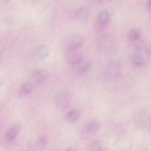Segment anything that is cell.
Wrapping results in <instances>:
<instances>
[{
  "label": "cell",
  "mask_w": 151,
  "mask_h": 151,
  "mask_svg": "<svg viewBox=\"0 0 151 151\" xmlns=\"http://www.w3.org/2000/svg\"><path fill=\"white\" fill-rule=\"evenodd\" d=\"M96 45L99 51L106 54L114 53L117 49L116 43L114 39L108 34H103L99 37Z\"/></svg>",
  "instance_id": "1"
},
{
  "label": "cell",
  "mask_w": 151,
  "mask_h": 151,
  "mask_svg": "<svg viewBox=\"0 0 151 151\" xmlns=\"http://www.w3.org/2000/svg\"><path fill=\"white\" fill-rule=\"evenodd\" d=\"M121 74V65L117 60H114L109 61L103 67V76L106 80H115L119 78Z\"/></svg>",
  "instance_id": "2"
},
{
  "label": "cell",
  "mask_w": 151,
  "mask_h": 151,
  "mask_svg": "<svg viewBox=\"0 0 151 151\" xmlns=\"http://www.w3.org/2000/svg\"><path fill=\"white\" fill-rule=\"evenodd\" d=\"M83 36L79 33H73L65 39L63 45L65 51L80 50L84 42Z\"/></svg>",
  "instance_id": "3"
},
{
  "label": "cell",
  "mask_w": 151,
  "mask_h": 151,
  "mask_svg": "<svg viewBox=\"0 0 151 151\" xmlns=\"http://www.w3.org/2000/svg\"><path fill=\"white\" fill-rule=\"evenodd\" d=\"M71 101L70 94L65 90H62L58 91L54 96V102L55 106L60 110H63L68 108Z\"/></svg>",
  "instance_id": "4"
},
{
  "label": "cell",
  "mask_w": 151,
  "mask_h": 151,
  "mask_svg": "<svg viewBox=\"0 0 151 151\" xmlns=\"http://www.w3.org/2000/svg\"><path fill=\"white\" fill-rule=\"evenodd\" d=\"M68 63L73 67H76L84 60L83 56L80 50L65 51Z\"/></svg>",
  "instance_id": "5"
},
{
  "label": "cell",
  "mask_w": 151,
  "mask_h": 151,
  "mask_svg": "<svg viewBox=\"0 0 151 151\" xmlns=\"http://www.w3.org/2000/svg\"><path fill=\"white\" fill-rule=\"evenodd\" d=\"M129 59L130 63L136 68L142 67L145 64V60L143 56L138 52H134L130 53Z\"/></svg>",
  "instance_id": "6"
},
{
  "label": "cell",
  "mask_w": 151,
  "mask_h": 151,
  "mask_svg": "<svg viewBox=\"0 0 151 151\" xmlns=\"http://www.w3.org/2000/svg\"><path fill=\"white\" fill-rule=\"evenodd\" d=\"M21 128V124L18 123L13 125L6 131L5 134V138L8 142L13 141L18 135Z\"/></svg>",
  "instance_id": "7"
},
{
  "label": "cell",
  "mask_w": 151,
  "mask_h": 151,
  "mask_svg": "<svg viewBox=\"0 0 151 151\" xmlns=\"http://www.w3.org/2000/svg\"><path fill=\"white\" fill-rule=\"evenodd\" d=\"M50 52L49 47L46 44H42L37 46L33 53V55L37 59L43 60L48 56Z\"/></svg>",
  "instance_id": "8"
},
{
  "label": "cell",
  "mask_w": 151,
  "mask_h": 151,
  "mask_svg": "<svg viewBox=\"0 0 151 151\" xmlns=\"http://www.w3.org/2000/svg\"><path fill=\"white\" fill-rule=\"evenodd\" d=\"M32 76L35 83L37 85L43 83L47 77V72L42 69L34 70L32 73Z\"/></svg>",
  "instance_id": "9"
},
{
  "label": "cell",
  "mask_w": 151,
  "mask_h": 151,
  "mask_svg": "<svg viewBox=\"0 0 151 151\" xmlns=\"http://www.w3.org/2000/svg\"><path fill=\"white\" fill-rule=\"evenodd\" d=\"M101 126L100 121L96 119H92L88 121L84 127V131L87 133L91 134L99 130Z\"/></svg>",
  "instance_id": "10"
},
{
  "label": "cell",
  "mask_w": 151,
  "mask_h": 151,
  "mask_svg": "<svg viewBox=\"0 0 151 151\" xmlns=\"http://www.w3.org/2000/svg\"><path fill=\"white\" fill-rule=\"evenodd\" d=\"M92 65V63L89 59L84 60L79 65L76 67V73L79 76L81 77L86 74L90 70Z\"/></svg>",
  "instance_id": "11"
},
{
  "label": "cell",
  "mask_w": 151,
  "mask_h": 151,
  "mask_svg": "<svg viewBox=\"0 0 151 151\" xmlns=\"http://www.w3.org/2000/svg\"><path fill=\"white\" fill-rule=\"evenodd\" d=\"M90 14V11L86 7H81L75 10L72 14L73 18L81 20L87 19Z\"/></svg>",
  "instance_id": "12"
},
{
  "label": "cell",
  "mask_w": 151,
  "mask_h": 151,
  "mask_svg": "<svg viewBox=\"0 0 151 151\" xmlns=\"http://www.w3.org/2000/svg\"><path fill=\"white\" fill-rule=\"evenodd\" d=\"M111 16L109 12L107 10L101 11L99 14L97 22L99 25L101 27L108 25L110 21Z\"/></svg>",
  "instance_id": "13"
},
{
  "label": "cell",
  "mask_w": 151,
  "mask_h": 151,
  "mask_svg": "<svg viewBox=\"0 0 151 151\" xmlns=\"http://www.w3.org/2000/svg\"><path fill=\"white\" fill-rule=\"evenodd\" d=\"M141 35L142 32L139 29L137 28H133L128 32L127 38L130 42H133L138 40Z\"/></svg>",
  "instance_id": "14"
},
{
  "label": "cell",
  "mask_w": 151,
  "mask_h": 151,
  "mask_svg": "<svg viewBox=\"0 0 151 151\" xmlns=\"http://www.w3.org/2000/svg\"><path fill=\"white\" fill-rule=\"evenodd\" d=\"M34 90L33 85L29 82L23 84L21 86L18 95L20 97H24L31 94Z\"/></svg>",
  "instance_id": "15"
},
{
  "label": "cell",
  "mask_w": 151,
  "mask_h": 151,
  "mask_svg": "<svg viewBox=\"0 0 151 151\" xmlns=\"http://www.w3.org/2000/svg\"><path fill=\"white\" fill-rule=\"evenodd\" d=\"M79 116L80 113L76 109H72L66 114L65 118L68 122L73 123L78 120Z\"/></svg>",
  "instance_id": "16"
},
{
  "label": "cell",
  "mask_w": 151,
  "mask_h": 151,
  "mask_svg": "<svg viewBox=\"0 0 151 151\" xmlns=\"http://www.w3.org/2000/svg\"><path fill=\"white\" fill-rule=\"evenodd\" d=\"M48 139L47 137L45 135H42L38 137L36 141V144L39 148H43L47 145Z\"/></svg>",
  "instance_id": "17"
},
{
  "label": "cell",
  "mask_w": 151,
  "mask_h": 151,
  "mask_svg": "<svg viewBox=\"0 0 151 151\" xmlns=\"http://www.w3.org/2000/svg\"><path fill=\"white\" fill-rule=\"evenodd\" d=\"M91 148L93 150H101L103 147L99 142L95 141L91 145Z\"/></svg>",
  "instance_id": "18"
},
{
  "label": "cell",
  "mask_w": 151,
  "mask_h": 151,
  "mask_svg": "<svg viewBox=\"0 0 151 151\" xmlns=\"http://www.w3.org/2000/svg\"><path fill=\"white\" fill-rule=\"evenodd\" d=\"M146 7L148 10L151 11V0H149L147 2Z\"/></svg>",
  "instance_id": "19"
},
{
  "label": "cell",
  "mask_w": 151,
  "mask_h": 151,
  "mask_svg": "<svg viewBox=\"0 0 151 151\" xmlns=\"http://www.w3.org/2000/svg\"><path fill=\"white\" fill-rule=\"evenodd\" d=\"M147 52L149 55L151 56V46L148 48Z\"/></svg>",
  "instance_id": "20"
},
{
  "label": "cell",
  "mask_w": 151,
  "mask_h": 151,
  "mask_svg": "<svg viewBox=\"0 0 151 151\" xmlns=\"http://www.w3.org/2000/svg\"><path fill=\"white\" fill-rule=\"evenodd\" d=\"M96 1L97 2H101L102 1H103V0H94Z\"/></svg>",
  "instance_id": "21"
}]
</instances>
